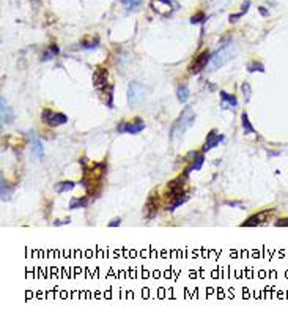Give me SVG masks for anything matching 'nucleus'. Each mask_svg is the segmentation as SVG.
I'll list each match as a JSON object with an SVG mask.
<instances>
[{"label": "nucleus", "instance_id": "f257e3e1", "mask_svg": "<svg viewBox=\"0 0 288 320\" xmlns=\"http://www.w3.org/2000/svg\"><path fill=\"white\" fill-rule=\"evenodd\" d=\"M106 175V164L95 163L84 169V180L82 185L89 196H96L102 188V178Z\"/></svg>", "mask_w": 288, "mask_h": 320}, {"label": "nucleus", "instance_id": "f03ea898", "mask_svg": "<svg viewBox=\"0 0 288 320\" xmlns=\"http://www.w3.org/2000/svg\"><path fill=\"white\" fill-rule=\"evenodd\" d=\"M194 118H195L194 110H192L191 106H186L185 110L181 112V115L178 117V120L172 126V133H170L172 139L173 141L181 139L183 136H185V133L192 126V123H194Z\"/></svg>", "mask_w": 288, "mask_h": 320}, {"label": "nucleus", "instance_id": "7ed1b4c3", "mask_svg": "<svg viewBox=\"0 0 288 320\" xmlns=\"http://www.w3.org/2000/svg\"><path fill=\"white\" fill-rule=\"evenodd\" d=\"M41 118H43V122L46 125H49L52 128L68 123V117L65 114H62V112H54V110H49V109H44L43 110Z\"/></svg>", "mask_w": 288, "mask_h": 320}, {"label": "nucleus", "instance_id": "20e7f679", "mask_svg": "<svg viewBox=\"0 0 288 320\" xmlns=\"http://www.w3.org/2000/svg\"><path fill=\"white\" fill-rule=\"evenodd\" d=\"M109 76H107V70L106 68H98L95 71V74H93V84L95 87L98 89L99 92H104L106 93L112 85H109Z\"/></svg>", "mask_w": 288, "mask_h": 320}, {"label": "nucleus", "instance_id": "39448f33", "mask_svg": "<svg viewBox=\"0 0 288 320\" xmlns=\"http://www.w3.org/2000/svg\"><path fill=\"white\" fill-rule=\"evenodd\" d=\"M273 214H274V210L260 212V213H257V214H252L249 219L241 224V226H243V227H255V226H260V224L268 222L271 218H273Z\"/></svg>", "mask_w": 288, "mask_h": 320}, {"label": "nucleus", "instance_id": "423d86ee", "mask_svg": "<svg viewBox=\"0 0 288 320\" xmlns=\"http://www.w3.org/2000/svg\"><path fill=\"white\" fill-rule=\"evenodd\" d=\"M210 57H211V55H210V52H208V51L200 52V54L197 55V59L191 63L189 73H191V74H198L203 68H206L208 62H210Z\"/></svg>", "mask_w": 288, "mask_h": 320}, {"label": "nucleus", "instance_id": "0eeeda50", "mask_svg": "<svg viewBox=\"0 0 288 320\" xmlns=\"http://www.w3.org/2000/svg\"><path fill=\"white\" fill-rule=\"evenodd\" d=\"M231 59V47H224V49L218 51L213 57H211V70H218L219 67H222L227 60Z\"/></svg>", "mask_w": 288, "mask_h": 320}, {"label": "nucleus", "instance_id": "6e6552de", "mask_svg": "<svg viewBox=\"0 0 288 320\" xmlns=\"http://www.w3.org/2000/svg\"><path fill=\"white\" fill-rule=\"evenodd\" d=\"M143 128H145V123H143V120L142 118H135L134 120V123H120L118 128H117V131L118 133H128V134H137L140 133Z\"/></svg>", "mask_w": 288, "mask_h": 320}, {"label": "nucleus", "instance_id": "1a4fd4ad", "mask_svg": "<svg viewBox=\"0 0 288 320\" xmlns=\"http://www.w3.org/2000/svg\"><path fill=\"white\" fill-rule=\"evenodd\" d=\"M143 85L140 82H131L129 89H128V101H129V105H135V103H139L143 97Z\"/></svg>", "mask_w": 288, "mask_h": 320}, {"label": "nucleus", "instance_id": "9d476101", "mask_svg": "<svg viewBox=\"0 0 288 320\" xmlns=\"http://www.w3.org/2000/svg\"><path fill=\"white\" fill-rule=\"evenodd\" d=\"M158 205H159V201H158V193H151V196L148 197V201L145 204V209H143V214H145L147 219H151L155 218L156 213H158Z\"/></svg>", "mask_w": 288, "mask_h": 320}, {"label": "nucleus", "instance_id": "9b49d317", "mask_svg": "<svg viewBox=\"0 0 288 320\" xmlns=\"http://www.w3.org/2000/svg\"><path fill=\"white\" fill-rule=\"evenodd\" d=\"M224 141V136L218 134L216 133V130L210 131L206 136V142H205V145H203V151H208V150H211L214 147H218L219 143Z\"/></svg>", "mask_w": 288, "mask_h": 320}, {"label": "nucleus", "instance_id": "f8f14e48", "mask_svg": "<svg viewBox=\"0 0 288 320\" xmlns=\"http://www.w3.org/2000/svg\"><path fill=\"white\" fill-rule=\"evenodd\" d=\"M221 98H222V109H236L238 101L233 95H228L227 92H221Z\"/></svg>", "mask_w": 288, "mask_h": 320}, {"label": "nucleus", "instance_id": "ddd939ff", "mask_svg": "<svg viewBox=\"0 0 288 320\" xmlns=\"http://www.w3.org/2000/svg\"><path fill=\"white\" fill-rule=\"evenodd\" d=\"M0 110H2V123H10L13 120V112L10 109V106L6 105V101L2 98V106H0Z\"/></svg>", "mask_w": 288, "mask_h": 320}, {"label": "nucleus", "instance_id": "4468645a", "mask_svg": "<svg viewBox=\"0 0 288 320\" xmlns=\"http://www.w3.org/2000/svg\"><path fill=\"white\" fill-rule=\"evenodd\" d=\"M89 202H90V199L89 197H76V199H73L71 201V204H69V209H82V207H87L89 205Z\"/></svg>", "mask_w": 288, "mask_h": 320}, {"label": "nucleus", "instance_id": "2eb2a0df", "mask_svg": "<svg viewBox=\"0 0 288 320\" xmlns=\"http://www.w3.org/2000/svg\"><path fill=\"white\" fill-rule=\"evenodd\" d=\"M73 188H74L73 181H62V183H59L57 186H55V191H57L59 194H63V193H66V191H71Z\"/></svg>", "mask_w": 288, "mask_h": 320}, {"label": "nucleus", "instance_id": "dca6fc26", "mask_svg": "<svg viewBox=\"0 0 288 320\" xmlns=\"http://www.w3.org/2000/svg\"><path fill=\"white\" fill-rule=\"evenodd\" d=\"M32 151H33V155L36 158H41L43 156V143L36 139H33V142H32Z\"/></svg>", "mask_w": 288, "mask_h": 320}, {"label": "nucleus", "instance_id": "f3484780", "mask_svg": "<svg viewBox=\"0 0 288 320\" xmlns=\"http://www.w3.org/2000/svg\"><path fill=\"white\" fill-rule=\"evenodd\" d=\"M241 123H243V128H244V131H246L247 134H251V133H255L254 126H252V123L249 122V117H247V114H246V112H244V114L241 115Z\"/></svg>", "mask_w": 288, "mask_h": 320}, {"label": "nucleus", "instance_id": "a211bd4d", "mask_svg": "<svg viewBox=\"0 0 288 320\" xmlns=\"http://www.w3.org/2000/svg\"><path fill=\"white\" fill-rule=\"evenodd\" d=\"M203 163H205V156H203V155H197V156H195L194 164H192V166L189 167V169L186 171V174H188L189 171H198V169H202Z\"/></svg>", "mask_w": 288, "mask_h": 320}, {"label": "nucleus", "instance_id": "6ab92c4d", "mask_svg": "<svg viewBox=\"0 0 288 320\" xmlns=\"http://www.w3.org/2000/svg\"><path fill=\"white\" fill-rule=\"evenodd\" d=\"M57 54H59V47L55 46V44H52V46L49 47V51H46L41 59H43V60H49V59H52L54 55H57Z\"/></svg>", "mask_w": 288, "mask_h": 320}, {"label": "nucleus", "instance_id": "aec40b11", "mask_svg": "<svg viewBox=\"0 0 288 320\" xmlns=\"http://www.w3.org/2000/svg\"><path fill=\"white\" fill-rule=\"evenodd\" d=\"M247 71H249V73H254V71H260V73H263V71H265V67L258 62H252L247 65Z\"/></svg>", "mask_w": 288, "mask_h": 320}, {"label": "nucleus", "instance_id": "412c9836", "mask_svg": "<svg viewBox=\"0 0 288 320\" xmlns=\"http://www.w3.org/2000/svg\"><path fill=\"white\" fill-rule=\"evenodd\" d=\"M188 98H189V89H188V87H180V89H178V100L181 103H186Z\"/></svg>", "mask_w": 288, "mask_h": 320}, {"label": "nucleus", "instance_id": "4be33fe9", "mask_svg": "<svg viewBox=\"0 0 288 320\" xmlns=\"http://www.w3.org/2000/svg\"><path fill=\"white\" fill-rule=\"evenodd\" d=\"M0 185H2V201L5 202V201H8V199H10V189L6 188L3 178H2V183H0Z\"/></svg>", "mask_w": 288, "mask_h": 320}, {"label": "nucleus", "instance_id": "5701e85b", "mask_svg": "<svg viewBox=\"0 0 288 320\" xmlns=\"http://www.w3.org/2000/svg\"><path fill=\"white\" fill-rule=\"evenodd\" d=\"M81 46L84 49H92V47H96L98 46V39H90V41H82Z\"/></svg>", "mask_w": 288, "mask_h": 320}, {"label": "nucleus", "instance_id": "b1692460", "mask_svg": "<svg viewBox=\"0 0 288 320\" xmlns=\"http://www.w3.org/2000/svg\"><path fill=\"white\" fill-rule=\"evenodd\" d=\"M202 21H205V14L203 13H197V14H194L191 18V22L192 24H197V22H202Z\"/></svg>", "mask_w": 288, "mask_h": 320}, {"label": "nucleus", "instance_id": "393cba45", "mask_svg": "<svg viewBox=\"0 0 288 320\" xmlns=\"http://www.w3.org/2000/svg\"><path fill=\"white\" fill-rule=\"evenodd\" d=\"M241 89H243V92H244V95H246V101H249V98H251V87H249V84L244 82V84L241 85Z\"/></svg>", "mask_w": 288, "mask_h": 320}, {"label": "nucleus", "instance_id": "a878e982", "mask_svg": "<svg viewBox=\"0 0 288 320\" xmlns=\"http://www.w3.org/2000/svg\"><path fill=\"white\" fill-rule=\"evenodd\" d=\"M126 8H134V6H137L140 3V0H123Z\"/></svg>", "mask_w": 288, "mask_h": 320}, {"label": "nucleus", "instance_id": "bb28decb", "mask_svg": "<svg viewBox=\"0 0 288 320\" xmlns=\"http://www.w3.org/2000/svg\"><path fill=\"white\" fill-rule=\"evenodd\" d=\"M120 224H122V219L117 218V219H114V221L109 222V227H117V226H120Z\"/></svg>", "mask_w": 288, "mask_h": 320}, {"label": "nucleus", "instance_id": "cd10ccee", "mask_svg": "<svg viewBox=\"0 0 288 320\" xmlns=\"http://www.w3.org/2000/svg\"><path fill=\"white\" fill-rule=\"evenodd\" d=\"M276 226H279V227H281V226H287V227H288V221H287V219H284V221H277V222H276Z\"/></svg>", "mask_w": 288, "mask_h": 320}, {"label": "nucleus", "instance_id": "c85d7f7f", "mask_svg": "<svg viewBox=\"0 0 288 320\" xmlns=\"http://www.w3.org/2000/svg\"><path fill=\"white\" fill-rule=\"evenodd\" d=\"M260 13H261L263 16H266V14H268V11L265 10V8H260Z\"/></svg>", "mask_w": 288, "mask_h": 320}]
</instances>
